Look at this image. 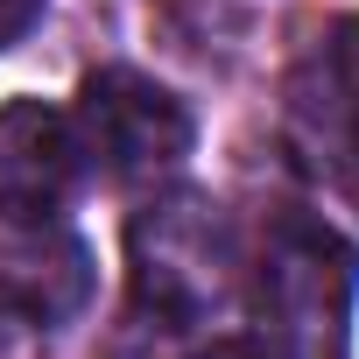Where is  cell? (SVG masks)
<instances>
[{"instance_id":"277c9868","label":"cell","mask_w":359,"mask_h":359,"mask_svg":"<svg viewBox=\"0 0 359 359\" xmlns=\"http://www.w3.org/2000/svg\"><path fill=\"white\" fill-rule=\"evenodd\" d=\"M85 176V141L50 99L0 106V226H57Z\"/></svg>"},{"instance_id":"5b68a950","label":"cell","mask_w":359,"mask_h":359,"mask_svg":"<svg viewBox=\"0 0 359 359\" xmlns=\"http://www.w3.org/2000/svg\"><path fill=\"white\" fill-rule=\"evenodd\" d=\"M352 120H359V15L331 22L303 50V64L289 71V106H282L289 155L310 176H324L331 155H338V141L352 134Z\"/></svg>"},{"instance_id":"ba28073f","label":"cell","mask_w":359,"mask_h":359,"mask_svg":"<svg viewBox=\"0 0 359 359\" xmlns=\"http://www.w3.org/2000/svg\"><path fill=\"white\" fill-rule=\"evenodd\" d=\"M36 15H43V0H0V50L22 43V36L36 29Z\"/></svg>"},{"instance_id":"7a4b0ae2","label":"cell","mask_w":359,"mask_h":359,"mask_svg":"<svg viewBox=\"0 0 359 359\" xmlns=\"http://www.w3.org/2000/svg\"><path fill=\"white\" fill-rule=\"evenodd\" d=\"M254 296V338L275 359H345L352 345V296H359V254L303 212L268 219L261 254L247 268Z\"/></svg>"},{"instance_id":"52a82bcc","label":"cell","mask_w":359,"mask_h":359,"mask_svg":"<svg viewBox=\"0 0 359 359\" xmlns=\"http://www.w3.org/2000/svg\"><path fill=\"white\" fill-rule=\"evenodd\" d=\"M324 176H331V184L352 198V212H359V120H352V134L338 141V155H331V169H324Z\"/></svg>"},{"instance_id":"9c48e42d","label":"cell","mask_w":359,"mask_h":359,"mask_svg":"<svg viewBox=\"0 0 359 359\" xmlns=\"http://www.w3.org/2000/svg\"><path fill=\"white\" fill-rule=\"evenodd\" d=\"M191 359H275L261 338H212V345H198Z\"/></svg>"},{"instance_id":"3957f363","label":"cell","mask_w":359,"mask_h":359,"mask_svg":"<svg viewBox=\"0 0 359 359\" xmlns=\"http://www.w3.org/2000/svg\"><path fill=\"white\" fill-rule=\"evenodd\" d=\"M71 127L85 141V162H99L113 184H155V176H176L198 141L191 106L169 85H155L134 64H106L78 85Z\"/></svg>"},{"instance_id":"6da1fadb","label":"cell","mask_w":359,"mask_h":359,"mask_svg":"<svg viewBox=\"0 0 359 359\" xmlns=\"http://www.w3.org/2000/svg\"><path fill=\"white\" fill-rule=\"evenodd\" d=\"M240 233L205 191H162L127 219V296L162 331L212 324L240 289Z\"/></svg>"},{"instance_id":"8992f818","label":"cell","mask_w":359,"mask_h":359,"mask_svg":"<svg viewBox=\"0 0 359 359\" xmlns=\"http://www.w3.org/2000/svg\"><path fill=\"white\" fill-rule=\"evenodd\" d=\"M29 240H15L8 254H0V303H8L15 317H29L36 331L64 324L71 310H85L92 296V254L57 233V226H22Z\"/></svg>"}]
</instances>
